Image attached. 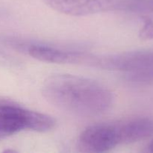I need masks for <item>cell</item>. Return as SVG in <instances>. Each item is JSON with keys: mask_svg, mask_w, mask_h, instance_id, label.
<instances>
[{"mask_svg": "<svg viewBox=\"0 0 153 153\" xmlns=\"http://www.w3.org/2000/svg\"><path fill=\"white\" fill-rule=\"evenodd\" d=\"M85 66L126 73L143 71L153 67V49L113 55L87 53Z\"/></svg>", "mask_w": 153, "mask_h": 153, "instance_id": "obj_3", "label": "cell"}, {"mask_svg": "<svg viewBox=\"0 0 153 153\" xmlns=\"http://www.w3.org/2000/svg\"><path fill=\"white\" fill-rule=\"evenodd\" d=\"M148 151L150 152H153V140L149 143V146H148Z\"/></svg>", "mask_w": 153, "mask_h": 153, "instance_id": "obj_12", "label": "cell"}, {"mask_svg": "<svg viewBox=\"0 0 153 153\" xmlns=\"http://www.w3.org/2000/svg\"><path fill=\"white\" fill-rule=\"evenodd\" d=\"M120 144H128L153 135V120L136 118L117 123Z\"/></svg>", "mask_w": 153, "mask_h": 153, "instance_id": "obj_6", "label": "cell"}, {"mask_svg": "<svg viewBox=\"0 0 153 153\" xmlns=\"http://www.w3.org/2000/svg\"><path fill=\"white\" fill-rule=\"evenodd\" d=\"M41 92L46 101L57 108L81 117L105 113L114 102L113 94L102 84L70 74L48 77Z\"/></svg>", "mask_w": 153, "mask_h": 153, "instance_id": "obj_1", "label": "cell"}, {"mask_svg": "<svg viewBox=\"0 0 153 153\" xmlns=\"http://www.w3.org/2000/svg\"><path fill=\"white\" fill-rule=\"evenodd\" d=\"M126 79L128 82L137 84L153 83V67L143 71L126 73Z\"/></svg>", "mask_w": 153, "mask_h": 153, "instance_id": "obj_9", "label": "cell"}, {"mask_svg": "<svg viewBox=\"0 0 153 153\" xmlns=\"http://www.w3.org/2000/svg\"><path fill=\"white\" fill-rule=\"evenodd\" d=\"M117 11L153 13V0H118Z\"/></svg>", "mask_w": 153, "mask_h": 153, "instance_id": "obj_8", "label": "cell"}, {"mask_svg": "<svg viewBox=\"0 0 153 153\" xmlns=\"http://www.w3.org/2000/svg\"><path fill=\"white\" fill-rule=\"evenodd\" d=\"M14 64V61L7 55L0 51V64Z\"/></svg>", "mask_w": 153, "mask_h": 153, "instance_id": "obj_11", "label": "cell"}, {"mask_svg": "<svg viewBox=\"0 0 153 153\" xmlns=\"http://www.w3.org/2000/svg\"><path fill=\"white\" fill-rule=\"evenodd\" d=\"M120 144L117 123H99L88 126L80 134L78 147L81 152L100 153Z\"/></svg>", "mask_w": 153, "mask_h": 153, "instance_id": "obj_4", "label": "cell"}, {"mask_svg": "<svg viewBox=\"0 0 153 153\" xmlns=\"http://www.w3.org/2000/svg\"><path fill=\"white\" fill-rule=\"evenodd\" d=\"M55 124V120L48 114L13 103L0 102V139L25 130L46 132Z\"/></svg>", "mask_w": 153, "mask_h": 153, "instance_id": "obj_2", "label": "cell"}, {"mask_svg": "<svg viewBox=\"0 0 153 153\" xmlns=\"http://www.w3.org/2000/svg\"><path fill=\"white\" fill-rule=\"evenodd\" d=\"M54 10L69 15L81 16L116 10L117 0H43Z\"/></svg>", "mask_w": 153, "mask_h": 153, "instance_id": "obj_5", "label": "cell"}, {"mask_svg": "<svg viewBox=\"0 0 153 153\" xmlns=\"http://www.w3.org/2000/svg\"><path fill=\"white\" fill-rule=\"evenodd\" d=\"M26 50L30 56L43 62L69 64L70 51L39 44L28 45L26 46Z\"/></svg>", "mask_w": 153, "mask_h": 153, "instance_id": "obj_7", "label": "cell"}, {"mask_svg": "<svg viewBox=\"0 0 153 153\" xmlns=\"http://www.w3.org/2000/svg\"><path fill=\"white\" fill-rule=\"evenodd\" d=\"M139 36L143 40L153 39V22L149 18L144 19V25L140 31Z\"/></svg>", "mask_w": 153, "mask_h": 153, "instance_id": "obj_10", "label": "cell"}]
</instances>
